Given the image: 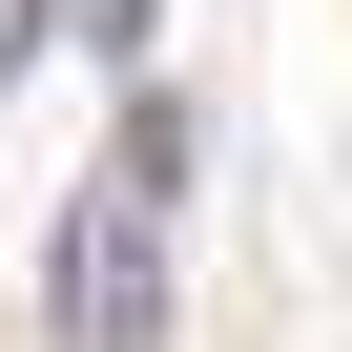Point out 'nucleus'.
<instances>
[{
    "instance_id": "7ed1b4c3",
    "label": "nucleus",
    "mask_w": 352,
    "mask_h": 352,
    "mask_svg": "<svg viewBox=\"0 0 352 352\" xmlns=\"http://www.w3.org/2000/svg\"><path fill=\"white\" fill-rule=\"evenodd\" d=\"M42 42H83V0H0V83H21Z\"/></svg>"
},
{
    "instance_id": "f03ea898",
    "label": "nucleus",
    "mask_w": 352,
    "mask_h": 352,
    "mask_svg": "<svg viewBox=\"0 0 352 352\" xmlns=\"http://www.w3.org/2000/svg\"><path fill=\"white\" fill-rule=\"evenodd\" d=\"M187 166H208L187 83H145V104H124V166H104V187H124V208H187Z\"/></svg>"
},
{
    "instance_id": "f257e3e1",
    "label": "nucleus",
    "mask_w": 352,
    "mask_h": 352,
    "mask_svg": "<svg viewBox=\"0 0 352 352\" xmlns=\"http://www.w3.org/2000/svg\"><path fill=\"white\" fill-rule=\"evenodd\" d=\"M42 311H63V352H166V208L83 187L42 228Z\"/></svg>"
}]
</instances>
